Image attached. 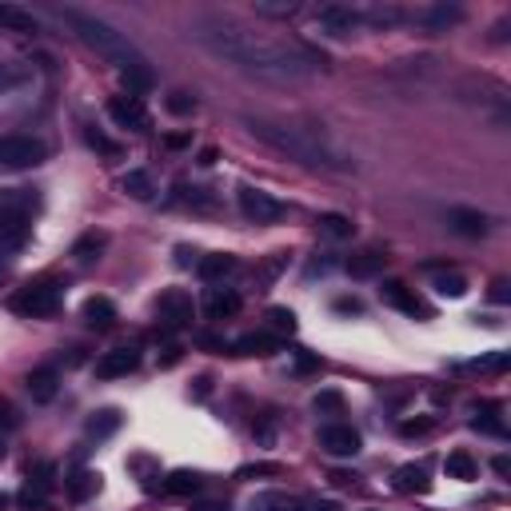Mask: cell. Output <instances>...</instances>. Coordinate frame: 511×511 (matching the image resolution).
Returning a JSON list of instances; mask_svg holds the SVG:
<instances>
[{
    "label": "cell",
    "mask_w": 511,
    "mask_h": 511,
    "mask_svg": "<svg viewBox=\"0 0 511 511\" xmlns=\"http://www.w3.org/2000/svg\"><path fill=\"white\" fill-rule=\"evenodd\" d=\"M136 367H140V351L136 348H112L96 359V375H100V380H116V375H128V372H136Z\"/></svg>",
    "instance_id": "obj_11"
},
{
    "label": "cell",
    "mask_w": 511,
    "mask_h": 511,
    "mask_svg": "<svg viewBox=\"0 0 511 511\" xmlns=\"http://www.w3.org/2000/svg\"><path fill=\"white\" fill-rule=\"evenodd\" d=\"M108 116L116 120L120 128H136V132H144V128L152 124L144 100H140V96H132V92H128V96H112V100H108Z\"/></svg>",
    "instance_id": "obj_10"
},
{
    "label": "cell",
    "mask_w": 511,
    "mask_h": 511,
    "mask_svg": "<svg viewBox=\"0 0 511 511\" xmlns=\"http://www.w3.org/2000/svg\"><path fill=\"white\" fill-rule=\"evenodd\" d=\"M168 108H172V112H180V116H184V112H192V108H196V100H192L188 92H172V96H168Z\"/></svg>",
    "instance_id": "obj_40"
},
{
    "label": "cell",
    "mask_w": 511,
    "mask_h": 511,
    "mask_svg": "<svg viewBox=\"0 0 511 511\" xmlns=\"http://www.w3.org/2000/svg\"><path fill=\"white\" fill-rule=\"evenodd\" d=\"M340 404H343L340 391H319V396H316V407H319V412H335Z\"/></svg>",
    "instance_id": "obj_41"
},
{
    "label": "cell",
    "mask_w": 511,
    "mask_h": 511,
    "mask_svg": "<svg viewBox=\"0 0 511 511\" xmlns=\"http://www.w3.org/2000/svg\"><path fill=\"white\" fill-rule=\"evenodd\" d=\"M12 311L32 316V319L56 316V311H60V287L56 284H24L20 292L12 295Z\"/></svg>",
    "instance_id": "obj_4"
},
{
    "label": "cell",
    "mask_w": 511,
    "mask_h": 511,
    "mask_svg": "<svg viewBox=\"0 0 511 511\" xmlns=\"http://www.w3.org/2000/svg\"><path fill=\"white\" fill-rule=\"evenodd\" d=\"M476 431H487V436H507V423H503V407L499 404H479L476 407V420H471Z\"/></svg>",
    "instance_id": "obj_16"
},
{
    "label": "cell",
    "mask_w": 511,
    "mask_h": 511,
    "mask_svg": "<svg viewBox=\"0 0 511 511\" xmlns=\"http://www.w3.org/2000/svg\"><path fill=\"white\" fill-rule=\"evenodd\" d=\"M16 423H20V415H16V407L8 404V399H0V431H12Z\"/></svg>",
    "instance_id": "obj_39"
},
{
    "label": "cell",
    "mask_w": 511,
    "mask_h": 511,
    "mask_svg": "<svg viewBox=\"0 0 511 511\" xmlns=\"http://www.w3.org/2000/svg\"><path fill=\"white\" fill-rule=\"evenodd\" d=\"M335 308H340V311H359V303H356V300H340Z\"/></svg>",
    "instance_id": "obj_48"
},
{
    "label": "cell",
    "mask_w": 511,
    "mask_h": 511,
    "mask_svg": "<svg viewBox=\"0 0 511 511\" xmlns=\"http://www.w3.org/2000/svg\"><path fill=\"white\" fill-rule=\"evenodd\" d=\"M319 447L335 460H351L359 452V431L348 428V423H324L319 428Z\"/></svg>",
    "instance_id": "obj_8"
},
{
    "label": "cell",
    "mask_w": 511,
    "mask_h": 511,
    "mask_svg": "<svg viewBox=\"0 0 511 511\" xmlns=\"http://www.w3.org/2000/svg\"><path fill=\"white\" fill-rule=\"evenodd\" d=\"M0 28L32 36V32H40V20L28 12V8H20V4H0Z\"/></svg>",
    "instance_id": "obj_15"
},
{
    "label": "cell",
    "mask_w": 511,
    "mask_h": 511,
    "mask_svg": "<svg viewBox=\"0 0 511 511\" xmlns=\"http://www.w3.org/2000/svg\"><path fill=\"white\" fill-rule=\"evenodd\" d=\"M24 388H28V396L36 399V404H48V399L56 396V372L52 367H36V372H28Z\"/></svg>",
    "instance_id": "obj_17"
},
{
    "label": "cell",
    "mask_w": 511,
    "mask_h": 511,
    "mask_svg": "<svg viewBox=\"0 0 511 511\" xmlns=\"http://www.w3.org/2000/svg\"><path fill=\"white\" fill-rule=\"evenodd\" d=\"M196 271H200L204 279H224V276H232V271H236V256H228V252L204 256V260L196 263Z\"/></svg>",
    "instance_id": "obj_20"
},
{
    "label": "cell",
    "mask_w": 511,
    "mask_h": 511,
    "mask_svg": "<svg viewBox=\"0 0 511 511\" xmlns=\"http://www.w3.org/2000/svg\"><path fill=\"white\" fill-rule=\"evenodd\" d=\"M380 295L391 303V308L407 311V316H420V319H428V316H431V311L420 303V295L407 292V287H404V284H396V279H391V284H383V287H380Z\"/></svg>",
    "instance_id": "obj_13"
},
{
    "label": "cell",
    "mask_w": 511,
    "mask_h": 511,
    "mask_svg": "<svg viewBox=\"0 0 511 511\" xmlns=\"http://www.w3.org/2000/svg\"><path fill=\"white\" fill-rule=\"evenodd\" d=\"M256 12H260V16H292L295 12V0H260V4H256Z\"/></svg>",
    "instance_id": "obj_37"
},
{
    "label": "cell",
    "mask_w": 511,
    "mask_h": 511,
    "mask_svg": "<svg viewBox=\"0 0 511 511\" xmlns=\"http://www.w3.org/2000/svg\"><path fill=\"white\" fill-rule=\"evenodd\" d=\"M356 24H359V12H351V8H343V4L316 8V28L324 32V36H332V40L351 36V32H356Z\"/></svg>",
    "instance_id": "obj_9"
},
{
    "label": "cell",
    "mask_w": 511,
    "mask_h": 511,
    "mask_svg": "<svg viewBox=\"0 0 511 511\" xmlns=\"http://www.w3.org/2000/svg\"><path fill=\"white\" fill-rule=\"evenodd\" d=\"M84 140H88V148H96L100 156H120V144L108 140V136H104L100 128H84Z\"/></svg>",
    "instance_id": "obj_33"
},
{
    "label": "cell",
    "mask_w": 511,
    "mask_h": 511,
    "mask_svg": "<svg viewBox=\"0 0 511 511\" xmlns=\"http://www.w3.org/2000/svg\"><path fill=\"white\" fill-rule=\"evenodd\" d=\"M100 248H104V236H84L76 244V256L88 263V260H96V256H100Z\"/></svg>",
    "instance_id": "obj_38"
},
{
    "label": "cell",
    "mask_w": 511,
    "mask_h": 511,
    "mask_svg": "<svg viewBox=\"0 0 511 511\" xmlns=\"http://www.w3.org/2000/svg\"><path fill=\"white\" fill-rule=\"evenodd\" d=\"M176 359H180V348H164V359H160V364H164V367H172Z\"/></svg>",
    "instance_id": "obj_44"
},
{
    "label": "cell",
    "mask_w": 511,
    "mask_h": 511,
    "mask_svg": "<svg viewBox=\"0 0 511 511\" xmlns=\"http://www.w3.org/2000/svg\"><path fill=\"white\" fill-rule=\"evenodd\" d=\"M396 491H404V495L428 491V471H423L420 463H404V468L396 471Z\"/></svg>",
    "instance_id": "obj_21"
},
{
    "label": "cell",
    "mask_w": 511,
    "mask_h": 511,
    "mask_svg": "<svg viewBox=\"0 0 511 511\" xmlns=\"http://www.w3.org/2000/svg\"><path fill=\"white\" fill-rule=\"evenodd\" d=\"M240 212L256 224H276L284 220V200H276L271 192H260V188H240Z\"/></svg>",
    "instance_id": "obj_6"
},
{
    "label": "cell",
    "mask_w": 511,
    "mask_h": 511,
    "mask_svg": "<svg viewBox=\"0 0 511 511\" xmlns=\"http://www.w3.org/2000/svg\"><path fill=\"white\" fill-rule=\"evenodd\" d=\"M48 160V144L36 136H0V168H36Z\"/></svg>",
    "instance_id": "obj_5"
},
{
    "label": "cell",
    "mask_w": 511,
    "mask_h": 511,
    "mask_svg": "<svg viewBox=\"0 0 511 511\" xmlns=\"http://www.w3.org/2000/svg\"><path fill=\"white\" fill-rule=\"evenodd\" d=\"M64 20H68V28L80 36V44L92 48L100 60H108L112 68H120V76H124L128 92H144V88H152V68H148V56L140 52V48L132 44V40L124 36V32H116L108 20H100V16L92 12H80V8H64Z\"/></svg>",
    "instance_id": "obj_2"
},
{
    "label": "cell",
    "mask_w": 511,
    "mask_h": 511,
    "mask_svg": "<svg viewBox=\"0 0 511 511\" xmlns=\"http://www.w3.org/2000/svg\"><path fill=\"white\" fill-rule=\"evenodd\" d=\"M0 460H4V444H0Z\"/></svg>",
    "instance_id": "obj_50"
},
{
    "label": "cell",
    "mask_w": 511,
    "mask_h": 511,
    "mask_svg": "<svg viewBox=\"0 0 511 511\" xmlns=\"http://www.w3.org/2000/svg\"><path fill=\"white\" fill-rule=\"evenodd\" d=\"M16 503H20L24 511H40L48 503V491H44V487H36V483H24V491L16 495Z\"/></svg>",
    "instance_id": "obj_34"
},
{
    "label": "cell",
    "mask_w": 511,
    "mask_h": 511,
    "mask_svg": "<svg viewBox=\"0 0 511 511\" xmlns=\"http://www.w3.org/2000/svg\"><path fill=\"white\" fill-rule=\"evenodd\" d=\"M380 268H383V256H380V252H359V256H351V260H348V271H351L356 279L375 276Z\"/></svg>",
    "instance_id": "obj_29"
},
{
    "label": "cell",
    "mask_w": 511,
    "mask_h": 511,
    "mask_svg": "<svg viewBox=\"0 0 511 511\" xmlns=\"http://www.w3.org/2000/svg\"><path fill=\"white\" fill-rule=\"evenodd\" d=\"M4 507H8V495H4V491H0V511H4Z\"/></svg>",
    "instance_id": "obj_49"
},
{
    "label": "cell",
    "mask_w": 511,
    "mask_h": 511,
    "mask_svg": "<svg viewBox=\"0 0 511 511\" xmlns=\"http://www.w3.org/2000/svg\"><path fill=\"white\" fill-rule=\"evenodd\" d=\"M268 327L279 335H292L295 332V311L292 308H271L268 311Z\"/></svg>",
    "instance_id": "obj_32"
},
{
    "label": "cell",
    "mask_w": 511,
    "mask_h": 511,
    "mask_svg": "<svg viewBox=\"0 0 511 511\" xmlns=\"http://www.w3.org/2000/svg\"><path fill=\"white\" fill-rule=\"evenodd\" d=\"M96 487H100V476L96 471H72L68 476V495L72 499H88V495H96Z\"/></svg>",
    "instance_id": "obj_26"
},
{
    "label": "cell",
    "mask_w": 511,
    "mask_h": 511,
    "mask_svg": "<svg viewBox=\"0 0 511 511\" xmlns=\"http://www.w3.org/2000/svg\"><path fill=\"white\" fill-rule=\"evenodd\" d=\"M447 224H452L460 236H471V240L487 236V216L476 212V208H452V212H447Z\"/></svg>",
    "instance_id": "obj_14"
},
{
    "label": "cell",
    "mask_w": 511,
    "mask_h": 511,
    "mask_svg": "<svg viewBox=\"0 0 511 511\" xmlns=\"http://www.w3.org/2000/svg\"><path fill=\"white\" fill-rule=\"evenodd\" d=\"M256 140L271 144L276 152H284L287 160H300L308 168H348V156L335 152L316 128H295V124H276V120H248Z\"/></svg>",
    "instance_id": "obj_3"
},
{
    "label": "cell",
    "mask_w": 511,
    "mask_h": 511,
    "mask_svg": "<svg viewBox=\"0 0 511 511\" xmlns=\"http://www.w3.org/2000/svg\"><path fill=\"white\" fill-rule=\"evenodd\" d=\"M200 164H216V148H204V152H200Z\"/></svg>",
    "instance_id": "obj_46"
},
{
    "label": "cell",
    "mask_w": 511,
    "mask_h": 511,
    "mask_svg": "<svg viewBox=\"0 0 511 511\" xmlns=\"http://www.w3.org/2000/svg\"><path fill=\"white\" fill-rule=\"evenodd\" d=\"M116 428H120V412H116V407H104V412H96L92 420H88V436H96V439L112 436Z\"/></svg>",
    "instance_id": "obj_30"
},
{
    "label": "cell",
    "mask_w": 511,
    "mask_h": 511,
    "mask_svg": "<svg viewBox=\"0 0 511 511\" xmlns=\"http://www.w3.org/2000/svg\"><path fill=\"white\" fill-rule=\"evenodd\" d=\"M460 16H463V12H460L455 4H436V8H428V12L420 16V24H428V28L439 32V28H452V24L460 20Z\"/></svg>",
    "instance_id": "obj_27"
},
{
    "label": "cell",
    "mask_w": 511,
    "mask_h": 511,
    "mask_svg": "<svg viewBox=\"0 0 511 511\" xmlns=\"http://www.w3.org/2000/svg\"><path fill=\"white\" fill-rule=\"evenodd\" d=\"M192 295L184 292V287H168L164 295H160V303H156V316H160V324L164 327H188L192 324Z\"/></svg>",
    "instance_id": "obj_7"
},
{
    "label": "cell",
    "mask_w": 511,
    "mask_h": 511,
    "mask_svg": "<svg viewBox=\"0 0 511 511\" xmlns=\"http://www.w3.org/2000/svg\"><path fill=\"white\" fill-rule=\"evenodd\" d=\"M24 80V68L20 64H12L8 56H0V92H8V88H16Z\"/></svg>",
    "instance_id": "obj_35"
},
{
    "label": "cell",
    "mask_w": 511,
    "mask_h": 511,
    "mask_svg": "<svg viewBox=\"0 0 511 511\" xmlns=\"http://www.w3.org/2000/svg\"><path fill=\"white\" fill-rule=\"evenodd\" d=\"M491 468H495V471H499V476H507V471H511L507 455H495V463H491Z\"/></svg>",
    "instance_id": "obj_45"
},
{
    "label": "cell",
    "mask_w": 511,
    "mask_h": 511,
    "mask_svg": "<svg viewBox=\"0 0 511 511\" xmlns=\"http://www.w3.org/2000/svg\"><path fill=\"white\" fill-rule=\"evenodd\" d=\"M444 471H447V479H463V483H468V479L479 476V463L471 460L468 452H452V455L444 460Z\"/></svg>",
    "instance_id": "obj_22"
},
{
    "label": "cell",
    "mask_w": 511,
    "mask_h": 511,
    "mask_svg": "<svg viewBox=\"0 0 511 511\" xmlns=\"http://www.w3.org/2000/svg\"><path fill=\"white\" fill-rule=\"evenodd\" d=\"M232 351L236 356H268V351H276V340L271 335H244V340L232 343Z\"/></svg>",
    "instance_id": "obj_28"
},
{
    "label": "cell",
    "mask_w": 511,
    "mask_h": 511,
    "mask_svg": "<svg viewBox=\"0 0 511 511\" xmlns=\"http://www.w3.org/2000/svg\"><path fill=\"white\" fill-rule=\"evenodd\" d=\"M24 240H28V220H20V216L0 208V268H4V256L16 252Z\"/></svg>",
    "instance_id": "obj_12"
},
{
    "label": "cell",
    "mask_w": 511,
    "mask_h": 511,
    "mask_svg": "<svg viewBox=\"0 0 511 511\" xmlns=\"http://www.w3.org/2000/svg\"><path fill=\"white\" fill-rule=\"evenodd\" d=\"M248 511H300V507H295V499L284 491H260V495H252Z\"/></svg>",
    "instance_id": "obj_23"
},
{
    "label": "cell",
    "mask_w": 511,
    "mask_h": 511,
    "mask_svg": "<svg viewBox=\"0 0 511 511\" xmlns=\"http://www.w3.org/2000/svg\"><path fill=\"white\" fill-rule=\"evenodd\" d=\"M436 292H439V295H452V300H460V295L468 292V279L455 276V271H452V276H439V279H436Z\"/></svg>",
    "instance_id": "obj_36"
},
{
    "label": "cell",
    "mask_w": 511,
    "mask_h": 511,
    "mask_svg": "<svg viewBox=\"0 0 511 511\" xmlns=\"http://www.w3.org/2000/svg\"><path fill=\"white\" fill-rule=\"evenodd\" d=\"M276 471H279L276 463H260V468H240V476L248 479V476H276Z\"/></svg>",
    "instance_id": "obj_43"
},
{
    "label": "cell",
    "mask_w": 511,
    "mask_h": 511,
    "mask_svg": "<svg viewBox=\"0 0 511 511\" xmlns=\"http://www.w3.org/2000/svg\"><path fill=\"white\" fill-rule=\"evenodd\" d=\"M164 487H168V491H172V495H196L204 483H200V476H196V471H172Z\"/></svg>",
    "instance_id": "obj_31"
},
{
    "label": "cell",
    "mask_w": 511,
    "mask_h": 511,
    "mask_svg": "<svg viewBox=\"0 0 511 511\" xmlns=\"http://www.w3.org/2000/svg\"><path fill=\"white\" fill-rule=\"evenodd\" d=\"M316 224H319V232H324V236H332V240H348L351 232H356V224H351L348 216H340V212H324Z\"/></svg>",
    "instance_id": "obj_25"
},
{
    "label": "cell",
    "mask_w": 511,
    "mask_h": 511,
    "mask_svg": "<svg viewBox=\"0 0 511 511\" xmlns=\"http://www.w3.org/2000/svg\"><path fill=\"white\" fill-rule=\"evenodd\" d=\"M192 511H228V507H220V503H196Z\"/></svg>",
    "instance_id": "obj_47"
},
{
    "label": "cell",
    "mask_w": 511,
    "mask_h": 511,
    "mask_svg": "<svg viewBox=\"0 0 511 511\" xmlns=\"http://www.w3.org/2000/svg\"><path fill=\"white\" fill-rule=\"evenodd\" d=\"M192 36L212 56H220L224 64L248 72V76L276 80V84L303 80L319 68V56L308 52L303 44L256 32L236 16H200V20H192Z\"/></svg>",
    "instance_id": "obj_1"
},
{
    "label": "cell",
    "mask_w": 511,
    "mask_h": 511,
    "mask_svg": "<svg viewBox=\"0 0 511 511\" xmlns=\"http://www.w3.org/2000/svg\"><path fill=\"white\" fill-rule=\"evenodd\" d=\"M300 511H340V503L335 499H308Z\"/></svg>",
    "instance_id": "obj_42"
},
{
    "label": "cell",
    "mask_w": 511,
    "mask_h": 511,
    "mask_svg": "<svg viewBox=\"0 0 511 511\" xmlns=\"http://www.w3.org/2000/svg\"><path fill=\"white\" fill-rule=\"evenodd\" d=\"M84 319L92 327H108V324H116V303L108 300V295H92V300L84 303Z\"/></svg>",
    "instance_id": "obj_19"
},
{
    "label": "cell",
    "mask_w": 511,
    "mask_h": 511,
    "mask_svg": "<svg viewBox=\"0 0 511 511\" xmlns=\"http://www.w3.org/2000/svg\"><path fill=\"white\" fill-rule=\"evenodd\" d=\"M120 188L128 192L132 200H152V176L144 172V168H132V172H124V180H120Z\"/></svg>",
    "instance_id": "obj_24"
},
{
    "label": "cell",
    "mask_w": 511,
    "mask_h": 511,
    "mask_svg": "<svg viewBox=\"0 0 511 511\" xmlns=\"http://www.w3.org/2000/svg\"><path fill=\"white\" fill-rule=\"evenodd\" d=\"M240 311V295L232 287H212L208 292V316L212 319H224V316H236Z\"/></svg>",
    "instance_id": "obj_18"
}]
</instances>
